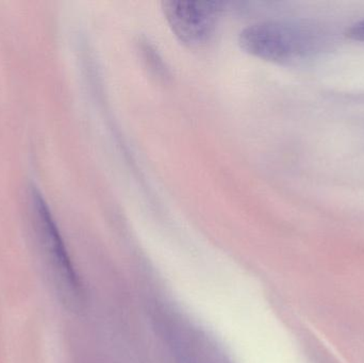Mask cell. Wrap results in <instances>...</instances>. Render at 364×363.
<instances>
[{"instance_id":"6da1fadb","label":"cell","mask_w":364,"mask_h":363,"mask_svg":"<svg viewBox=\"0 0 364 363\" xmlns=\"http://www.w3.org/2000/svg\"><path fill=\"white\" fill-rule=\"evenodd\" d=\"M240 45L250 55L279 64H295L328 47L331 36L308 21H264L244 28Z\"/></svg>"},{"instance_id":"277c9868","label":"cell","mask_w":364,"mask_h":363,"mask_svg":"<svg viewBox=\"0 0 364 363\" xmlns=\"http://www.w3.org/2000/svg\"><path fill=\"white\" fill-rule=\"evenodd\" d=\"M346 36L352 40L364 42V19L357 21L354 25L350 26L346 31Z\"/></svg>"},{"instance_id":"7a4b0ae2","label":"cell","mask_w":364,"mask_h":363,"mask_svg":"<svg viewBox=\"0 0 364 363\" xmlns=\"http://www.w3.org/2000/svg\"><path fill=\"white\" fill-rule=\"evenodd\" d=\"M222 6L218 1H164L162 10L175 36L183 44L197 47L214 36Z\"/></svg>"},{"instance_id":"3957f363","label":"cell","mask_w":364,"mask_h":363,"mask_svg":"<svg viewBox=\"0 0 364 363\" xmlns=\"http://www.w3.org/2000/svg\"><path fill=\"white\" fill-rule=\"evenodd\" d=\"M33 200L43 232H44L45 237H46L47 243L50 247L55 262H57V266H59L62 275H63L66 281L70 283V287L74 288L75 290L78 289V276L75 272L74 266H73L72 261H70V256H68V251H66L61 234L58 230L57 225L53 221V215H51L44 198L41 196L40 192L36 191V190L33 192Z\"/></svg>"}]
</instances>
